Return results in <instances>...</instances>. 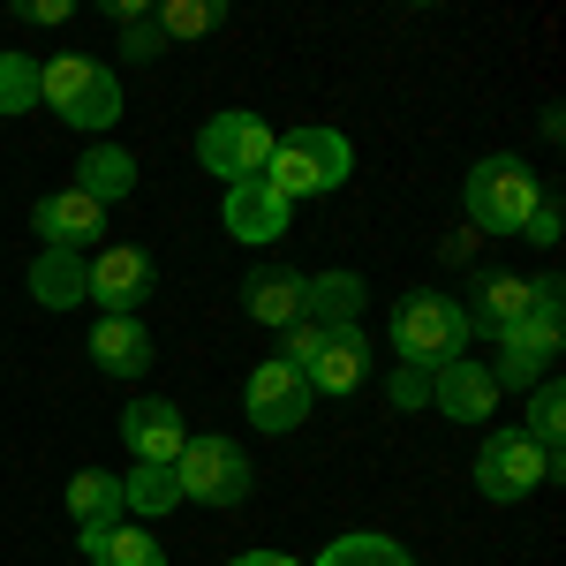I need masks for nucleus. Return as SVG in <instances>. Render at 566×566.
Returning a JSON list of instances; mask_svg holds the SVG:
<instances>
[{
	"instance_id": "a211bd4d",
	"label": "nucleus",
	"mask_w": 566,
	"mask_h": 566,
	"mask_svg": "<svg viewBox=\"0 0 566 566\" xmlns=\"http://www.w3.org/2000/svg\"><path fill=\"white\" fill-rule=\"evenodd\" d=\"M242 303H250V317L258 325H295L303 317V272H287V264H264V272H250V287H242Z\"/></svg>"
},
{
	"instance_id": "6e6552de",
	"label": "nucleus",
	"mask_w": 566,
	"mask_h": 566,
	"mask_svg": "<svg viewBox=\"0 0 566 566\" xmlns=\"http://www.w3.org/2000/svg\"><path fill=\"white\" fill-rule=\"evenodd\" d=\"M197 159H205V175H219V181H258L264 159H272V129H264L258 114L227 106V114H212V122L197 129Z\"/></svg>"
},
{
	"instance_id": "393cba45",
	"label": "nucleus",
	"mask_w": 566,
	"mask_h": 566,
	"mask_svg": "<svg viewBox=\"0 0 566 566\" xmlns=\"http://www.w3.org/2000/svg\"><path fill=\"white\" fill-rule=\"evenodd\" d=\"M317 566H416L392 536H378V528H355V536H340V544H325V559Z\"/></svg>"
},
{
	"instance_id": "c756f323",
	"label": "nucleus",
	"mask_w": 566,
	"mask_h": 566,
	"mask_svg": "<svg viewBox=\"0 0 566 566\" xmlns=\"http://www.w3.org/2000/svg\"><path fill=\"white\" fill-rule=\"evenodd\" d=\"M386 400H392V408H431V370L400 363V370L386 378Z\"/></svg>"
},
{
	"instance_id": "20e7f679",
	"label": "nucleus",
	"mask_w": 566,
	"mask_h": 566,
	"mask_svg": "<svg viewBox=\"0 0 566 566\" xmlns=\"http://www.w3.org/2000/svg\"><path fill=\"white\" fill-rule=\"evenodd\" d=\"M559 280H552V272H544V280H536V317H528V325H514V333H506V340H499V370H491V386L506 392H522V386H544V378H552V363H559Z\"/></svg>"
},
{
	"instance_id": "5701e85b",
	"label": "nucleus",
	"mask_w": 566,
	"mask_h": 566,
	"mask_svg": "<svg viewBox=\"0 0 566 566\" xmlns=\"http://www.w3.org/2000/svg\"><path fill=\"white\" fill-rule=\"evenodd\" d=\"M122 506H129V514H167V506H181L175 469H151V461H136L129 476H122Z\"/></svg>"
},
{
	"instance_id": "1a4fd4ad",
	"label": "nucleus",
	"mask_w": 566,
	"mask_h": 566,
	"mask_svg": "<svg viewBox=\"0 0 566 566\" xmlns=\"http://www.w3.org/2000/svg\"><path fill=\"white\" fill-rule=\"evenodd\" d=\"M151 295H159V272H151L144 250L114 242V250L84 258V303H98V317H136Z\"/></svg>"
},
{
	"instance_id": "a878e982",
	"label": "nucleus",
	"mask_w": 566,
	"mask_h": 566,
	"mask_svg": "<svg viewBox=\"0 0 566 566\" xmlns=\"http://www.w3.org/2000/svg\"><path fill=\"white\" fill-rule=\"evenodd\" d=\"M151 23H159V39H205L219 31V8L212 0H151Z\"/></svg>"
},
{
	"instance_id": "dca6fc26",
	"label": "nucleus",
	"mask_w": 566,
	"mask_h": 566,
	"mask_svg": "<svg viewBox=\"0 0 566 566\" xmlns=\"http://www.w3.org/2000/svg\"><path fill=\"white\" fill-rule=\"evenodd\" d=\"M151 333H144V317H98L91 325V363L106 370V378H144L151 370Z\"/></svg>"
},
{
	"instance_id": "4468645a",
	"label": "nucleus",
	"mask_w": 566,
	"mask_h": 566,
	"mask_svg": "<svg viewBox=\"0 0 566 566\" xmlns=\"http://www.w3.org/2000/svg\"><path fill=\"white\" fill-rule=\"evenodd\" d=\"M431 408H438V416H453V423H491L499 386H491V370H483V363L453 355V363H438V370H431Z\"/></svg>"
},
{
	"instance_id": "412c9836",
	"label": "nucleus",
	"mask_w": 566,
	"mask_h": 566,
	"mask_svg": "<svg viewBox=\"0 0 566 566\" xmlns=\"http://www.w3.org/2000/svg\"><path fill=\"white\" fill-rule=\"evenodd\" d=\"M31 295H39L45 310H76L84 303V258H76V250H39V264H31Z\"/></svg>"
},
{
	"instance_id": "aec40b11",
	"label": "nucleus",
	"mask_w": 566,
	"mask_h": 566,
	"mask_svg": "<svg viewBox=\"0 0 566 566\" xmlns=\"http://www.w3.org/2000/svg\"><path fill=\"white\" fill-rule=\"evenodd\" d=\"M69 514L84 522V536H106V528L129 514V506H122V476H106V469H84V476L69 483Z\"/></svg>"
},
{
	"instance_id": "9d476101",
	"label": "nucleus",
	"mask_w": 566,
	"mask_h": 566,
	"mask_svg": "<svg viewBox=\"0 0 566 566\" xmlns=\"http://www.w3.org/2000/svg\"><path fill=\"white\" fill-rule=\"evenodd\" d=\"M242 400H250V423L272 431V438L295 431V423H310V378L295 370V363H280V355L250 370V392H242Z\"/></svg>"
},
{
	"instance_id": "7ed1b4c3",
	"label": "nucleus",
	"mask_w": 566,
	"mask_h": 566,
	"mask_svg": "<svg viewBox=\"0 0 566 566\" xmlns=\"http://www.w3.org/2000/svg\"><path fill=\"white\" fill-rule=\"evenodd\" d=\"M355 167L348 136L340 129H287L272 136V159H264V181L295 205V197H325V189H340Z\"/></svg>"
},
{
	"instance_id": "473e14b6",
	"label": "nucleus",
	"mask_w": 566,
	"mask_h": 566,
	"mask_svg": "<svg viewBox=\"0 0 566 566\" xmlns=\"http://www.w3.org/2000/svg\"><path fill=\"white\" fill-rule=\"evenodd\" d=\"M234 566H303V559H287V552H242Z\"/></svg>"
},
{
	"instance_id": "9b49d317",
	"label": "nucleus",
	"mask_w": 566,
	"mask_h": 566,
	"mask_svg": "<svg viewBox=\"0 0 566 566\" xmlns=\"http://www.w3.org/2000/svg\"><path fill=\"white\" fill-rule=\"evenodd\" d=\"M31 227H39L45 250H76L84 258L91 242H106V205H91L84 189H53L31 205Z\"/></svg>"
},
{
	"instance_id": "6ab92c4d",
	"label": "nucleus",
	"mask_w": 566,
	"mask_h": 566,
	"mask_svg": "<svg viewBox=\"0 0 566 566\" xmlns=\"http://www.w3.org/2000/svg\"><path fill=\"white\" fill-rule=\"evenodd\" d=\"M76 189H84L91 205H122L136 189V159L122 151V144H91L84 167H76Z\"/></svg>"
},
{
	"instance_id": "f257e3e1",
	"label": "nucleus",
	"mask_w": 566,
	"mask_h": 566,
	"mask_svg": "<svg viewBox=\"0 0 566 566\" xmlns=\"http://www.w3.org/2000/svg\"><path fill=\"white\" fill-rule=\"evenodd\" d=\"M39 98L69 122V129H114L122 122V84H114V69L106 61H91V53H53L39 61Z\"/></svg>"
},
{
	"instance_id": "2f4dec72",
	"label": "nucleus",
	"mask_w": 566,
	"mask_h": 566,
	"mask_svg": "<svg viewBox=\"0 0 566 566\" xmlns=\"http://www.w3.org/2000/svg\"><path fill=\"white\" fill-rule=\"evenodd\" d=\"M23 23H69V0H15Z\"/></svg>"
},
{
	"instance_id": "c85d7f7f",
	"label": "nucleus",
	"mask_w": 566,
	"mask_h": 566,
	"mask_svg": "<svg viewBox=\"0 0 566 566\" xmlns=\"http://www.w3.org/2000/svg\"><path fill=\"white\" fill-rule=\"evenodd\" d=\"M317 348H325V325H317V317H295V325H287V340H280V363L310 370V363H317Z\"/></svg>"
},
{
	"instance_id": "f3484780",
	"label": "nucleus",
	"mask_w": 566,
	"mask_h": 566,
	"mask_svg": "<svg viewBox=\"0 0 566 566\" xmlns=\"http://www.w3.org/2000/svg\"><path fill=\"white\" fill-rule=\"evenodd\" d=\"M536 317V280H514V272H491L483 280L476 310H469V333H491V340H506L514 325Z\"/></svg>"
},
{
	"instance_id": "7c9ffc66",
	"label": "nucleus",
	"mask_w": 566,
	"mask_h": 566,
	"mask_svg": "<svg viewBox=\"0 0 566 566\" xmlns=\"http://www.w3.org/2000/svg\"><path fill=\"white\" fill-rule=\"evenodd\" d=\"M536 250H559V205L552 197H536V212H528V227H522Z\"/></svg>"
},
{
	"instance_id": "0eeeda50",
	"label": "nucleus",
	"mask_w": 566,
	"mask_h": 566,
	"mask_svg": "<svg viewBox=\"0 0 566 566\" xmlns=\"http://www.w3.org/2000/svg\"><path fill=\"white\" fill-rule=\"evenodd\" d=\"M175 483L197 506H242L250 499V461H242L234 438H189L175 461Z\"/></svg>"
},
{
	"instance_id": "b1692460",
	"label": "nucleus",
	"mask_w": 566,
	"mask_h": 566,
	"mask_svg": "<svg viewBox=\"0 0 566 566\" xmlns=\"http://www.w3.org/2000/svg\"><path fill=\"white\" fill-rule=\"evenodd\" d=\"M84 559L91 566H167L159 544L144 528H106V536H84Z\"/></svg>"
},
{
	"instance_id": "cd10ccee",
	"label": "nucleus",
	"mask_w": 566,
	"mask_h": 566,
	"mask_svg": "<svg viewBox=\"0 0 566 566\" xmlns=\"http://www.w3.org/2000/svg\"><path fill=\"white\" fill-rule=\"evenodd\" d=\"M559 431H566V392H559V378H544L536 400H528V438H536L544 453H559Z\"/></svg>"
},
{
	"instance_id": "bb28decb",
	"label": "nucleus",
	"mask_w": 566,
	"mask_h": 566,
	"mask_svg": "<svg viewBox=\"0 0 566 566\" xmlns=\"http://www.w3.org/2000/svg\"><path fill=\"white\" fill-rule=\"evenodd\" d=\"M31 106H39V61L0 53V114H31Z\"/></svg>"
},
{
	"instance_id": "f03ea898",
	"label": "nucleus",
	"mask_w": 566,
	"mask_h": 566,
	"mask_svg": "<svg viewBox=\"0 0 566 566\" xmlns=\"http://www.w3.org/2000/svg\"><path fill=\"white\" fill-rule=\"evenodd\" d=\"M469 310L453 303V295H438V287H416V295H400L392 303V348L400 363H416V370H438V363H453V355H469Z\"/></svg>"
},
{
	"instance_id": "39448f33",
	"label": "nucleus",
	"mask_w": 566,
	"mask_h": 566,
	"mask_svg": "<svg viewBox=\"0 0 566 566\" xmlns=\"http://www.w3.org/2000/svg\"><path fill=\"white\" fill-rule=\"evenodd\" d=\"M559 476V453H544L528 431H491L476 453V483L483 499H499V506H514L528 491H544V483Z\"/></svg>"
},
{
	"instance_id": "2eb2a0df",
	"label": "nucleus",
	"mask_w": 566,
	"mask_h": 566,
	"mask_svg": "<svg viewBox=\"0 0 566 566\" xmlns=\"http://www.w3.org/2000/svg\"><path fill=\"white\" fill-rule=\"evenodd\" d=\"M310 392H355L370 378V340H363V325H325V348L317 363L303 370Z\"/></svg>"
},
{
	"instance_id": "4be33fe9",
	"label": "nucleus",
	"mask_w": 566,
	"mask_h": 566,
	"mask_svg": "<svg viewBox=\"0 0 566 566\" xmlns=\"http://www.w3.org/2000/svg\"><path fill=\"white\" fill-rule=\"evenodd\" d=\"M355 310H363V280L355 272H317V280H303V317H317V325H355Z\"/></svg>"
},
{
	"instance_id": "ddd939ff",
	"label": "nucleus",
	"mask_w": 566,
	"mask_h": 566,
	"mask_svg": "<svg viewBox=\"0 0 566 566\" xmlns=\"http://www.w3.org/2000/svg\"><path fill=\"white\" fill-rule=\"evenodd\" d=\"M122 438H129L136 461H151V469H175L181 446H189V423H181L175 400H129V408H122Z\"/></svg>"
},
{
	"instance_id": "423d86ee",
	"label": "nucleus",
	"mask_w": 566,
	"mask_h": 566,
	"mask_svg": "<svg viewBox=\"0 0 566 566\" xmlns=\"http://www.w3.org/2000/svg\"><path fill=\"white\" fill-rule=\"evenodd\" d=\"M536 197H544V181L528 175L522 159H483L476 175H469V219H476L483 234H522Z\"/></svg>"
},
{
	"instance_id": "f8f14e48",
	"label": "nucleus",
	"mask_w": 566,
	"mask_h": 566,
	"mask_svg": "<svg viewBox=\"0 0 566 566\" xmlns=\"http://www.w3.org/2000/svg\"><path fill=\"white\" fill-rule=\"evenodd\" d=\"M287 212H295V205H287L264 175L258 181H227V197H219V219H227L234 242H280V234H287Z\"/></svg>"
}]
</instances>
